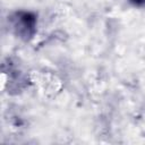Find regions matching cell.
Wrapping results in <instances>:
<instances>
[{"label":"cell","instance_id":"6da1fadb","mask_svg":"<svg viewBox=\"0 0 145 145\" xmlns=\"http://www.w3.org/2000/svg\"><path fill=\"white\" fill-rule=\"evenodd\" d=\"M9 27L15 36L24 42L31 41L37 27V17L34 12L27 10H17L8 17Z\"/></svg>","mask_w":145,"mask_h":145},{"label":"cell","instance_id":"7a4b0ae2","mask_svg":"<svg viewBox=\"0 0 145 145\" xmlns=\"http://www.w3.org/2000/svg\"><path fill=\"white\" fill-rule=\"evenodd\" d=\"M129 2L136 7H145V0H129Z\"/></svg>","mask_w":145,"mask_h":145}]
</instances>
